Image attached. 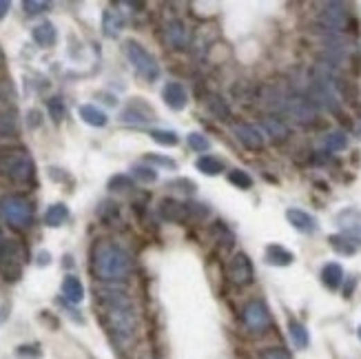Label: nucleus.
Masks as SVG:
<instances>
[{
    "label": "nucleus",
    "mask_w": 361,
    "mask_h": 359,
    "mask_svg": "<svg viewBox=\"0 0 361 359\" xmlns=\"http://www.w3.org/2000/svg\"><path fill=\"white\" fill-rule=\"evenodd\" d=\"M96 310L98 319L118 346H129L138 335V313L127 290L118 286L96 288Z\"/></svg>",
    "instance_id": "1"
},
{
    "label": "nucleus",
    "mask_w": 361,
    "mask_h": 359,
    "mask_svg": "<svg viewBox=\"0 0 361 359\" xmlns=\"http://www.w3.org/2000/svg\"><path fill=\"white\" fill-rule=\"evenodd\" d=\"M91 273L107 286L127 282L133 271V257L122 244L114 240H96L91 246Z\"/></svg>",
    "instance_id": "2"
},
{
    "label": "nucleus",
    "mask_w": 361,
    "mask_h": 359,
    "mask_svg": "<svg viewBox=\"0 0 361 359\" xmlns=\"http://www.w3.org/2000/svg\"><path fill=\"white\" fill-rule=\"evenodd\" d=\"M0 175L16 184H33L36 182V162L22 147L0 149Z\"/></svg>",
    "instance_id": "3"
},
{
    "label": "nucleus",
    "mask_w": 361,
    "mask_h": 359,
    "mask_svg": "<svg viewBox=\"0 0 361 359\" xmlns=\"http://www.w3.org/2000/svg\"><path fill=\"white\" fill-rule=\"evenodd\" d=\"M0 218H3L11 229L27 231L33 224V207L27 198L9 193L0 198Z\"/></svg>",
    "instance_id": "4"
},
{
    "label": "nucleus",
    "mask_w": 361,
    "mask_h": 359,
    "mask_svg": "<svg viewBox=\"0 0 361 359\" xmlns=\"http://www.w3.org/2000/svg\"><path fill=\"white\" fill-rule=\"evenodd\" d=\"M124 55H127L129 64L133 67V71L138 73L142 80L146 82H155L160 78V64H157L155 55L140 44L138 40H127L124 42Z\"/></svg>",
    "instance_id": "5"
},
{
    "label": "nucleus",
    "mask_w": 361,
    "mask_h": 359,
    "mask_svg": "<svg viewBox=\"0 0 361 359\" xmlns=\"http://www.w3.org/2000/svg\"><path fill=\"white\" fill-rule=\"evenodd\" d=\"M25 268V249L16 240L0 242V275L5 282H18Z\"/></svg>",
    "instance_id": "6"
},
{
    "label": "nucleus",
    "mask_w": 361,
    "mask_h": 359,
    "mask_svg": "<svg viewBox=\"0 0 361 359\" xmlns=\"http://www.w3.org/2000/svg\"><path fill=\"white\" fill-rule=\"evenodd\" d=\"M242 317H244L246 331L253 333V335H262L270 329V310L262 299L248 301V304L244 306Z\"/></svg>",
    "instance_id": "7"
},
{
    "label": "nucleus",
    "mask_w": 361,
    "mask_h": 359,
    "mask_svg": "<svg viewBox=\"0 0 361 359\" xmlns=\"http://www.w3.org/2000/svg\"><path fill=\"white\" fill-rule=\"evenodd\" d=\"M253 262L248 260L246 253H235L229 262V279L235 286H248L253 282Z\"/></svg>",
    "instance_id": "8"
},
{
    "label": "nucleus",
    "mask_w": 361,
    "mask_h": 359,
    "mask_svg": "<svg viewBox=\"0 0 361 359\" xmlns=\"http://www.w3.org/2000/svg\"><path fill=\"white\" fill-rule=\"evenodd\" d=\"M319 20L328 29H333V31H348V27L353 25L351 14H348L346 7L342 3H328V5H324V11L319 14Z\"/></svg>",
    "instance_id": "9"
},
{
    "label": "nucleus",
    "mask_w": 361,
    "mask_h": 359,
    "mask_svg": "<svg viewBox=\"0 0 361 359\" xmlns=\"http://www.w3.org/2000/svg\"><path fill=\"white\" fill-rule=\"evenodd\" d=\"M153 118L155 111L142 98H133L120 114V122H127V125H144V122H151Z\"/></svg>",
    "instance_id": "10"
},
{
    "label": "nucleus",
    "mask_w": 361,
    "mask_h": 359,
    "mask_svg": "<svg viewBox=\"0 0 361 359\" xmlns=\"http://www.w3.org/2000/svg\"><path fill=\"white\" fill-rule=\"evenodd\" d=\"M284 111L288 116H292L301 125H310L317 118V111H315V105L306 98H299V96H292L284 100Z\"/></svg>",
    "instance_id": "11"
},
{
    "label": "nucleus",
    "mask_w": 361,
    "mask_h": 359,
    "mask_svg": "<svg viewBox=\"0 0 361 359\" xmlns=\"http://www.w3.org/2000/svg\"><path fill=\"white\" fill-rule=\"evenodd\" d=\"M233 133H235V138H238L246 149H251V151L264 149V136H262V131H259L257 127L246 125V122H235Z\"/></svg>",
    "instance_id": "12"
},
{
    "label": "nucleus",
    "mask_w": 361,
    "mask_h": 359,
    "mask_svg": "<svg viewBox=\"0 0 361 359\" xmlns=\"http://www.w3.org/2000/svg\"><path fill=\"white\" fill-rule=\"evenodd\" d=\"M157 216H160L164 222H184L191 213H188V204H182V202H177L173 198H164L160 200V204H157Z\"/></svg>",
    "instance_id": "13"
},
{
    "label": "nucleus",
    "mask_w": 361,
    "mask_h": 359,
    "mask_svg": "<svg viewBox=\"0 0 361 359\" xmlns=\"http://www.w3.org/2000/svg\"><path fill=\"white\" fill-rule=\"evenodd\" d=\"M337 227L344 231L346 238L361 242V211L344 209L340 216H337Z\"/></svg>",
    "instance_id": "14"
},
{
    "label": "nucleus",
    "mask_w": 361,
    "mask_h": 359,
    "mask_svg": "<svg viewBox=\"0 0 361 359\" xmlns=\"http://www.w3.org/2000/svg\"><path fill=\"white\" fill-rule=\"evenodd\" d=\"M164 38H166V44L173 49H184L188 44V29L182 20H168L164 25Z\"/></svg>",
    "instance_id": "15"
},
{
    "label": "nucleus",
    "mask_w": 361,
    "mask_h": 359,
    "mask_svg": "<svg viewBox=\"0 0 361 359\" xmlns=\"http://www.w3.org/2000/svg\"><path fill=\"white\" fill-rule=\"evenodd\" d=\"M162 100L171 111H182L188 105V94L179 82H166L162 89Z\"/></svg>",
    "instance_id": "16"
},
{
    "label": "nucleus",
    "mask_w": 361,
    "mask_h": 359,
    "mask_svg": "<svg viewBox=\"0 0 361 359\" xmlns=\"http://www.w3.org/2000/svg\"><path fill=\"white\" fill-rule=\"evenodd\" d=\"M124 29V16L116 7H107L103 11V33L107 38H118Z\"/></svg>",
    "instance_id": "17"
},
{
    "label": "nucleus",
    "mask_w": 361,
    "mask_h": 359,
    "mask_svg": "<svg viewBox=\"0 0 361 359\" xmlns=\"http://www.w3.org/2000/svg\"><path fill=\"white\" fill-rule=\"evenodd\" d=\"M31 38L36 44H40V47L49 49L55 44V40H58V31H55L53 22L44 20V22H40V25H36L31 29Z\"/></svg>",
    "instance_id": "18"
},
{
    "label": "nucleus",
    "mask_w": 361,
    "mask_h": 359,
    "mask_svg": "<svg viewBox=\"0 0 361 359\" xmlns=\"http://www.w3.org/2000/svg\"><path fill=\"white\" fill-rule=\"evenodd\" d=\"M286 218H288V222L292 224V227H295L297 231H301V233H315L317 231V220H315L310 213L301 211V209H288Z\"/></svg>",
    "instance_id": "19"
},
{
    "label": "nucleus",
    "mask_w": 361,
    "mask_h": 359,
    "mask_svg": "<svg viewBox=\"0 0 361 359\" xmlns=\"http://www.w3.org/2000/svg\"><path fill=\"white\" fill-rule=\"evenodd\" d=\"M62 297L69 301V304H80L85 299V286L76 275H67L62 279Z\"/></svg>",
    "instance_id": "20"
},
{
    "label": "nucleus",
    "mask_w": 361,
    "mask_h": 359,
    "mask_svg": "<svg viewBox=\"0 0 361 359\" xmlns=\"http://www.w3.org/2000/svg\"><path fill=\"white\" fill-rule=\"evenodd\" d=\"M78 114H80V118L87 122L89 127H98V129H103L107 127V114L103 109H98L96 105H80V109H78Z\"/></svg>",
    "instance_id": "21"
},
{
    "label": "nucleus",
    "mask_w": 361,
    "mask_h": 359,
    "mask_svg": "<svg viewBox=\"0 0 361 359\" xmlns=\"http://www.w3.org/2000/svg\"><path fill=\"white\" fill-rule=\"evenodd\" d=\"M322 282H324L326 288L337 290L342 286V282H344V268L337 262L324 264V268H322Z\"/></svg>",
    "instance_id": "22"
},
{
    "label": "nucleus",
    "mask_w": 361,
    "mask_h": 359,
    "mask_svg": "<svg viewBox=\"0 0 361 359\" xmlns=\"http://www.w3.org/2000/svg\"><path fill=\"white\" fill-rule=\"evenodd\" d=\"M67 220H69V207L62 204V202H55V204H51L47 213H44V224H47L49 229L62 227Z\"/></svg>",
    "instance_id": "23"
},
{
    "label": "nucleus",
    "mask_w": 361,
    "mask_h": 359,
    "mask_svg": "<svg viewBox=\"0 0 361 359\" xmlns=\"http://www.w3.org/2000/svg\"><path fill=\"white\" fill-rule=\"evenodd\" d=\"M292 260H295V255H292L290 251H286L284 246H279V244L266 246V262L270 266H290Z\"/></svg>",
    "instance_id": "24"
},
{
    "label": "nucleus",
    "mask_w": 361,
    "mask_h": 359,
    "mask_svg": "<svg viewBox=\"0 0 361 359\" xmlns=\"http://www.w3.org/2000/svg\"><path fill=\"white\" fill-rule=\"evenodd\" d=\"M0 114H16V89L9 80H0Z\"/></svg>",
    "instance_id": "25"
},
{
    "label": "nucleus",
    "mask_w": 361,
    "mask_h": 359,
    "mask_svg": "<svg viewBox=\"0 0 361 359\" xmlns=\"http://www.w3.org/2000/svg\"><path fill=\"white\" fill-rule=\"evenodd\" d=\"M262 125H264V131L268 133L270 138H273L275 142H284L288 136H290V129L281 122L279 118H273V116H268L262 120Z\"/></svg>",
    "instance_id": "26"
},
{
    "label": "nucleus",
    "mask_w": 361,
    "mask_h": 359,
    "mask_svg": "<svg viewBox=\"0 0 361 359\" xmlns=\"http://www.w3.org/2000/svg\"><path fill=\"white\" fill-rule=\"evenodd\" d=\"M288 331H290V340H292V344H295V349H299V351L308 349L310 338H308V331H306V326H303L301 322L290 319V324H288Z\"/></svg>",
    "instance_id": "27"
},
{
    "label": "nucleus",
    "mask_w": 361,
    "mask_h": 359,
    "mask_svg": "<svg viewBox=\"0 0 361 359\" xmlns=\"http://www.w3.org/2000/svg\"><path fill=\"white\" fill-rule=\"evenodd\" d=\"M206 107H209V111L213 114V118H218L222 122H229L231 120V107L224 103L220 96H209L206 98Z\"/></svg>",
    "instance_id": "28"
},
{
    "label": "nucleus",
    "mask_w": 361,
    "mask_h": 359,
    "mask_svg": "<svg viewBox=\"0 0 361 359\" xmlns=\"http://www.w3.org/2000/svg\"><path fill=\"white\" fill-rule=\"evenodd\" d=\"M197 171H202L204 175H220L224 171V162L220 158H213V155H202V158L195 162Z\"/></svg>",
    "instance_id": "29"
},
{
    "label": "nucleus",
    "mask_w": 361,
    "mask_h": 359,
    "mask_svg": "<svg viewBox=\"0 0 361 359\" xmlns=\"http://www.w3.org/2000/svg\"><path fill=\"white\" fill-rule=\"evenodd\" d=\"M328 242H331V249L340 255H355L357 253L355 242L351 238H346V235H331Z\"/></svg>",
    "instance_id": "30"
},
{
    "label": "nucleus",
    "mask_w": 361,
    "mask_h": 359,
    "mask_svg": "<svg viewBox=\"0 0 361 359\" xmlns=\"http://www.w3.org/2000/svg\"><path fill=\"white\" fill-rule=\"evenodd\" d=\"M0 136L3 138L18 136V118H16V114H0Z\"/></svg>",
    "instance_id": "31"
},
{
    "label": "nucleus",
    "mask_w": 361,
    "mask_h": 359,
    "mask_svg": "<svg viewBox=\"0 0 361 359\" xmlns=\"http://www.w3.org/2000/svg\"><path fill=\"white\" fill-rule=\"evenodd\" d=\"M324 144H326V149L328 151H344L348 147V136L344 131H333L328 133V136L324 138Z\"/></svg>",
    "instance_id": "32"
},
{
    "label": "nucleus",
    "mask_w": 361,
    "mask_h": 359,
    "mask_svg": "<svg viewBox=\"0 0 361 359\" xmlns=\"http://www.w3.org/2000/svg\"><path fill=\"white\" fill-rule=\"evenodd\" d=\"M47 111L53 122H62L64 116H67V109H64V100L60 96H53L47 100Z\"/></svg>",
    "instance_id": "33"
},
{
    "label": "nucleus",
    "mask_w": 361,
    "mask_h": 359,
    "mask_svg": "<svg viewBox=\"0 0 361 359\" xmlns=\"http://www.w3.org/2000/svg\"><path fill=\"white\" fill-rule=\"evenodd\" d=\"M149 136L157 142V144H164V147H175L179 142L177 133L175 131H168V129H153Z\"/></svg>",
    "instance_id": "34"
},
{
    "label": "nucleus",
    "mask_w": 361,
    "mask_h": 359,
    "mask_svg": "<svg viewBox=\"0 0 361 359\" xmlns=\"http://www.w3.org/2000/svg\"><path fill=\"white\" fill-rule=\"evenodd\" d=\"M131 173L135 180H140V182H155L157 180V171L151 169V166H146V164H135Z\"/></svg>",
    "instance_id": "35"
},
{
    "label": "nucleus",
    "mask_w": 361,
    "mask_h": 359,
    "mask_svg": "<svg viewBox=\"0 0 361 359\" xmlns=\"http://www.w3.org/2000/svg\"><path fill=\"white\" fill-rule=\"evenodd\" d=\"M229 182L235 184L238 189H244V191H246V189L253 186V177L248 175L246 171H242V169H235V171L229 173Z\"/></svg>",
    "instance_id": "36"
},
{
    "label": "nucleus",
    "mask_w": 361,
    "mask_h": 359,
    "mask_svg": "<svg viewBox=\"0 0 361 359\" xmlns=\"http://www.w3.org/2000/svg\"><path fill=\"white\" fill-rule=\"evenodd\" d=\"M186 144L193 151H197V153H202V151H209V147H211V142L206 140V136H202V133H188L186 136Z\"/></svg>",
    "instance_id": "37"
},
{
    "label": "nucleus",
    "mask_w": 361,
    "mask_h": 359,
    "mask_svg": "<svg viewBox=\"0 0 361 359\" xmlns=\"http://www.w3.org/2000/svg\"><path fill=\"white\" fill-rule=\"evenodd\" d=\"M118 216H120L118 204H111V202H103L100 209H98V218L103 222H107V224H111L114 222V218H118Z\"/></svg>",
    "instance_id": "38"
},
{
    "label": "nucleus",
    "mask_w": 361,
    "mask_h": 359,
    "mask_svg": "<svg viewBox=\"0 0 361 359\" xmlns=\"http://www.w3.org/2000/svg\"><path fill=\"white\" fill-rule=\"evenodd\" d=\"M166 186L175 189V191H182V193H188V195H193L197 191V184L193 182V180H168Z\"/></svg>",
    "instance_id": "39"
},
{
    "label": "nucleus",
    "mask_w": 361,
    "mask_h": 359,
    "mask_svg": "<svg viewBox=\"0 0 361 359\" xmlns=\"http://www.w3.org/2000/svg\"><path fill=\"white\" fill-rule=\"evenodd\" d=\"M49 7H51V3H40V0H25V3H22V9H25L27 16H40Z\"/></svg>",
    "instance_id": "40"
},
{
    "label": "nucleus",
    "mask_w": 361,
    "mask_h": 359,
    "mask_svg": "<svg viewBox=\"0 0 361 359\" xmlns=\"http://www.w3.org/2000/svg\"><path fill=\"white\" fill-rule=\"evenodd\" d=\"M107 189L109 191H129V189H133V180L129 177V175H114L109 180V184H107Z\"/></svg>",
    "instance_id": "41"
},
{
    "label": "nucleus",
    "mask_w": 361,
    "mask_h": 359,
    "mask_svg": "<svg viewBox=\"0 0 361 359\" xmlns=\"http://www.w3.org/2000/svg\"><path fill=\"white\" fill-rule=\"evenodd\" d=\"M257 359H290V353L286 349H279V346H273V349H266L259 353Z\"/></svg>",
    "instance_id": "42"
},
{
    "label": "nucleus",
    "mask_w": 361,
    "mask_h": 359,
    "mask_svg": "<svg viewBox=\"0 0 361 359\" xmlns=\"http://www.w3.org/2000/svg\"><path fill=\"white\" fill-rule=\"evenodd\" d=\"M146 162H153V164H160V166H166V169H177V164H175V160H171V158H164V155H155V153H149L144 158Z\"/></svg>",
    "instance_id": "43"
},
{
    "label": "nucleus",
    "mask_w": 361,
    "mask_h": 359,
    "mask_svg": "<svg viewBox=\"0 0 361 359\" xmlns=\"http://www.w3.org/2000/svg\"><path fill=\"white\" fill-rule=\"evenodd\" d=\"M49 262H51V255H49L47 251L38 253V266H47Z\"/></svg>",
    "instance_id": "44"
},
{
    "label": "nucleus",
    "mask_w": 361,
    "mask_h": 359,
    "mask_svg": "<svg viewBox=\"0 0 361 359\" xmlns=\"http://www.w3.org/2000/svg\"><path fill=\"white\" fill-rule=\"evenodd\" d=\"M38 116H40V111H29V127H38Z\"/></svg>",
    "instance_id": "45"
},
{
    "label": "nucleus",
    "mask_w": 361,
    "mask_h": 359,
    "mask_svg": "<svg viewBox=\"0 0 361 359\" xmlns=\"http://www.w3.org/2000/svg\"><path fill=\"white\" fill-rule=\"evenodd\" d=\"M9 9H11V5L7 3V0H0V20H3L9 14Z\"/></svg>",
    "instance_id": "46"
},
{
    "label": "nucleus",
    "mask_w": 361,
    "mask_h": 359,
    "mask_svg": "<svg viewBox=\"0 0 361 359\" xmlns=\"http://www.w3.org/2000/svg\"><path fill=\"white\" fill-rule=\"evenodd\" d=\"M5 67V53H3V47H0V69Z\"/></svg>",
    "instance_id": "47"
},
{
    "label": "nucleus",
    "mask_w": 361,
    "mask_h": 359,
    "mask_svg": "<svg viewBox=\"0 0 361 359\" xmlns=\"http://www.w3.org/2000/svg\"><path fill=\"white\" fill-rule=\"evenodd\" d=\"M357 335H359V340H361V326H359V331H357Z\"/></svg>",
    "instance_id": "48"
}]
</instances>
